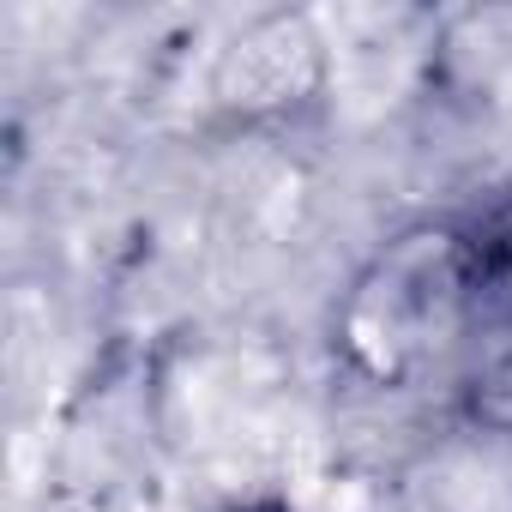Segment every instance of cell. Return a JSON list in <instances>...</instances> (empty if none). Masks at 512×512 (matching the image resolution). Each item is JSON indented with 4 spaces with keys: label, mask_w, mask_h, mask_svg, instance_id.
<instances>
[{
    "label": "cell",
    "mask_w": 512,
    "mask_h": 512,
    "mask_svg": "<svg viewBox=\"0 0 512 512\" xmlns=\"http://www.w3.org/2000/svg\"><path fill=\"white\" fill-rule=\"evenodd\" d=\"M452 241V386L488 428H512V187L476 217L446 223Z\"/></svg>",
    "instance_id": "1"
},
{
    "label": "cell",
    "mask_w": 512,
    "mask_h": 512,
    "mask_svg": "<svg viewBox=\"0 0 512 512\" xmlns=\"http://www.w3.org/2000/svg\"><path fill=\"white\" fill-rule=\"evenodd\" d=\"M223 512H302L290 494H253V500H235V506H223Z\"/></svg>",
    "instance_id": "2"
}]
</instances>
